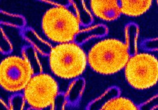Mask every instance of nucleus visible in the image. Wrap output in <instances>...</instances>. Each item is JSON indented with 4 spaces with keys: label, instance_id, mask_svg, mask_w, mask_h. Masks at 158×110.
Returning <instances> with one entry per match:
<instances>
[{
    "label": "nucleus",
    "instance_id": "obj_1",
    "mask_svg": "<svg viewBox=\"0 0 158 110\" xmlns=\"http://www.w3.org/2000/svg\"><path fill=\"white\" fill-rule=\"evenodd\" d=\"M1 13L22 19L23 29L49 45L76 41L88 27L74 1H1Z\"/></svg>",
    "mask_w": 158,
    "mask_h": 110
},
{
    "label": "nucleus",
    "instance_id": "obj_2",
    "mask_svg": "<svg viewBox=\"0 0 158 110\" xmlns=\"http://www.w3.org/2000/svg\"><path fill=\"white\" fill-rule=\"evenodd\" d=\"M1 30L9 41L10 49L1 50L0 99L6 109H11L12 100L22 97L25 87L40 67L22 27L1 23Z\"/></svg>",
    "mask_w": 158,
    "mask_h": 110
},
{
    "label": "nucleus",
    "instance_id": "obj_3",
    "mask_svg": "<svg viewBox=\"0 0 158 110\" xmlns=\"http://www.w3.org/2000/svg\"><path fill=\"white\" fill-rule=\"evenodd\" d=\"M33 46L41 70L55 79L66 97L76 82L83 79L87 66V54L82 43L77 41L49 45L31 32L22 29Z\"/></svg>",
    "mask_w": 158,
    "mask_h": 110
},
{
    "label": "nucleus",
    "instance_id": "obj_4",
    "mask_svg": "<svg viewBox=\"0 0 158 110\" xmlns=\"http://www.w3.org/2000/svg\"><path fill=\"white\" fill-rule=\"evenodd\" d=\"M82 44L87 59L83 85L96 76H111L123 73L131 55L127 35L125 41L106 34L90 38Z\"/></svg>",
    "mask_w": 158,
    "mask_h": 110
},
{
    "label": "nucleus",
    "instance_id": "obj_5",
    "mask_svg": "<svg viewBox=\"0 0 158 110\" xmlns=\"http://www.w3.org/2000/svg\"><path fill=\"white\" fill-rule=\"evenodd\" d=\"M127 84L132 89L145 91L157 86L158 63L157 51L137 47L131 53L123 71Z\"/></svg>",
    "mask_w": 158,
    "mask_h": 110
},
{
    "label": "nucleus",
    "instance_id": "obj_6",
    "mask_svg": "<svg viewBox=\"0 0 158 110\" xmlns=\"http://www.w3.org/2000/svg\"><path fill=\"white\" fill-rule=\"evenodd\" d=\"M62 95H64L60 93L57 82L40 67L24 89L22 109H56L57 99Z\"/></svg>",
    "mask_w": 158,
    "mask_h": 110
},
{
    "label": "nucleus",
    "instance_id": "obj_7",
    "mask_svg": "<svg viewBox=\"0 0 158 110\" xmlns=\"http://www.w3.org/2000/svg\"><path fill=\"white\" fill-rule=\"evenodd\" d=\"M82 3L92 18L89 27L96 21L112 23L122 15L119 1H84Z\"/></svg>",
    "mask_w": 158,
    "mask_h": 110
},
{
    "label": "nucleus",
    "instance_id": "obj_8",
    "mask_svg": "<svg viewBox=\"0 0 158 110\" xmlns=\"http://www.w3.org/2000/svg\"><path fill=\"white\" fill-rule=\"evenodd\" d=\"M139 110L140 106L129 98L121 95L119 90L110 88L89 107V109Z\"/></svg>",
    "mask_w": 158,
    "mask_h": 110
},
{
    "label": "nucleus",
    "instance_id": "obj_9",
    "mask_svg": "<svg viewBox=\"0 0 158 110\" xmlns=\"http://www.w3.org/2000/svg\"><path fill=\"white\" fill-rule=\"evenodd\" d=\"M156 1H119L121 15L138 17L150 11Z\"/></svg>",
    "mask_w": 158,
    "mask_h": 110
}]
</instances>
